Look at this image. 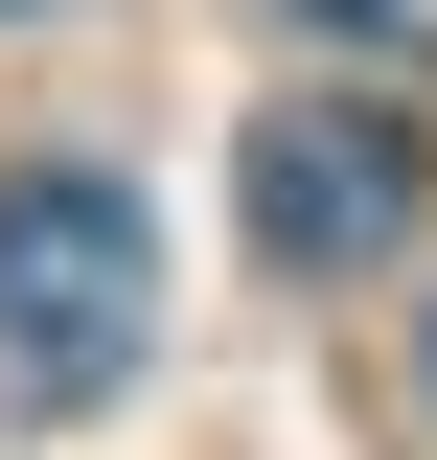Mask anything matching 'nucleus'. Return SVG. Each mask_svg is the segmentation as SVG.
<instances>
[{
    "mask_svg": "<svg viewBox=\"0 0 437 460\" xmlns=\"http://www.w3.org/2000/svg\"><path fill=\"white\" fill-rule=\"evenodd\" d=\"M0 23H23V0H0Z\"/></svg>",
    "mask_w": 437,
    "mask_h": 460,
    "instance_id": "5",
    "label": "nucleus"
},
{
    "mask_svg": "<svg viewBox=\"0 0 437 460\" xmlns=\"http://www.w3.org/2000/svg\"><path fill=\"white\" fill-rule=\"evenodd\" d=\"M299 47H369V69H437V0H276Z\"/></svg>",
    "mask_w": 437,
    "mask_h": 460,
    "instance_id": "3",
    "label": "nucleus"
},
{
    "mask_svg": "<svg viewBox=\"0 0 437 460\" xmlns=\"http://www.w3.org/2000/svg\"><path fill=\"white\" fill-rule=\"evenodd\" d=\"M230 208H254L276 277H369L391 230H415V115H369V93H276L254 162H230Z\"/></svg>",
    "mask_w": 437,
    "mask_h": 460,
    "instance_id": "2",
    "label": "nucleus"
},
{
    "mask_svg": "<svg viewBox=\"0 0 437 460\" xmlns=\"http://www.w3.org/2000/svg\"><path fill=\"white\" fill-rule=\"evenodd\" d=\"M138 323H162L138 184H115V162H23V184H0V368H23V392H115Z\"/></svg>",
    "mask_w": 437,
    "mask_h": 460,
    "instance_id": "1",
    "label": "nucleus"
},
{
    "mask_svg": "<svg viewBox=\"0 0 437 460\" xmlns=\"http://www.w3.org/2000/svg\"><path fill=\"white\" fill-rule=\"evenodd\" d=\"M415 438H437V345H415Z\"/></svg>",
    "mask_w": 437,
    "mask_h": 460,
    "instance_id": "4",
    "label": "nucleus"
}]
</instances>
